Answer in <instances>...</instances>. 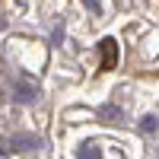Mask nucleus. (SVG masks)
Wrapping results in <instances>:
<instances>
[{
  "instance_id": "f257e3e1",
  "label": "nucleus",
  "mask_w": 159,
  "mask_h": 159,
  "mask_svg": "<svg viewBox=\"0 0 159 159\" xmlns=\"http://www.w3.org/2000/svg\"><path fill=\"white\" fill-rule=\"evenodd\" d=\"M13 99L16 102H22V105H32L35 99H38V86H35V80H29V76H16L13 80Z\"/></svg>"
},
{
  "instance_id": "f03ea898",
  "label": "nucleus",
  "mask_w": 159,
  "mask_h": 159,
  "mask_svg": "<svg viewBox=\"0 0 159 159\" xmlns=\"http://www.w3.org/2000/svg\"><path fill=\"white\" fill-rule=\"evenodd\" d=\"M38 147H42V137H35V134L10 137V153H25V150H38Z\"/></svg>"
},
{
  "instance_id": "7ed1b4c3",
  "label": "nucleus",
  "mask_w": 159,
  "mask_h": 159,
  "mask_svg": "<svg viewBox=\"0 0 159 159\" xmlns=\"http://www.w3.org/2000/svg\"><path fill=\"white\" fill-rule=\"evenodd\" d=\"M115 57H118L115 38H105V42H102V70H111L115 67Z\"/></svg>"
},
{
  "instance_id": "20e7f679",
  "label": "nucleus",
  "mask_w": 159,
  "mask_h": 159,
  "mask_svg": "<svg viewBox=\"0 0 159 159\" xmlns=\"http://www.w3.org/2000/svg\"><path fill=\"white\" fill-rule=\"evenodd\" d=\"M96 118H99V121H108V124H115V121H124V111L118 108V105H102V108L96 111Z\"/></svg>"
},
{
  "instance_id": "39448f33",
  "label": "nucleus",
  "mask_w": 159,
  "mask_h": 159,
  "mask_svg": "<svg viewBox=\"0 0 159 159\" xmlns=\"http://www.w3.org/2000/svg\"><path fill=\"white\" fill-rule=\"evenodd\" d=\"M140 130L153 137V134H156V118H153V115H143V118H140Z\"/></svg>"
},
{
  "instance_id": "423d86ee",
  "label": "nucleus",
  "mask_w": 159,
  "mask_h": 159,
  "mask_svg": "<svg viewBox=\"0 0 159 159\" xmlns=\"http://www.w3.org/2000/svg\"><path fill=\"white\" fill-rule=\"evenodd\" d=\"M80 159H102V156H99V150H92L86 143V147H80Z\"/></svg>"
},
{
  "instance_id": "0eeeda50",
  "label": "nucleus",
  "mask_w": 159,
  "mask_h": 159,
  "mask_svg": "<svg viewBox=\"0 0 159 159\" xmlns=\"http://www.w3.org/2000/svg\"><path fill=\"white\" fill-rule=\"evenodd\" d=\"M83 7H86L89 13H99V0H83Z\"/></svg>"
},
{
  "instance_id": "6e6552de",
  "label": "nucleus",
  "mask_w": 159,
  "mask_h": 159,
  "mask_svg": "<svg viewBox=\"0 0 159 159\" xmlns=\"http://www.w3.org/2000/svg\"><path fill=\"white\" fill-rule=\"evenodd\" d=\"M61 38H64V29H61V25H57V29L51 32V42H54V45H61Z\"/></svg>"
},
{
  "instance_id": "1a4fd4ad",
  "label": "nucleus",
  "mask_w": 159,
  "mask_h": 159,
  "mask_svg": "<svg viewBox=\"0 0 159 159\" xmlns=\"http://www.w3.org/2000/svg\"><path fill=\"white\" fill-rule=\"evenodd\" d=\"M7 153H10V140L0 137V156H7Z\"/></svg>"
}]
</instances>
